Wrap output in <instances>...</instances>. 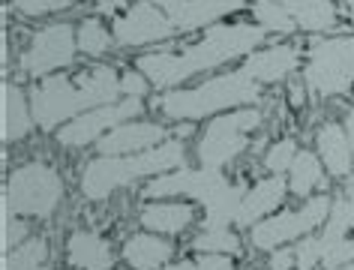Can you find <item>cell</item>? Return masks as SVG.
Segmentation results:
<instances>
[{
  "label": "cell",
  "mask_w": 354,
  "mask_h": 270,
  "mask_svg": "<svg viewBox=\"0 0 354 270\" xmlns=\"http://www.w3.org/2000/svg\"><path fill=\"white\" fill-rule=\"evenodd\" d=\"M342 124H345V129H348V138H351V147H354V102H351V108L345 111V120H342Z\"/></svg>",
  "instance_id": "obj_37"
},
{
  "label": "cell",
  "mask_w": 354,
  "mask_h": 270,
  "mask_svg": "<svg viewBox=\"0 0 354 270\" xmlns=\"http://www.w3.org/2000/svg\"><path fill=\"white\" fill-rule=\"evenodd\" d=\"M28 231L30 229H28V222H24V216L3 211V252H10V249L19 247V243L28 240L30 238Z\"/></svg>",
  "instance_id": "obj_33"
},
{
  "label": "cell",
  "mask_w": 354,
  "mask_h": 270,
  "mask_svg": "<svg viewBox=\"0 0 354 270\" xmlns=\"http://www.w3.org/2000/svg\"><path fill=\"white\" fill-rule=\"evenodd\" d=\"M69 270H73V267H69Z\"/></svg>",
  "instance_id": "obj_39"
},
{
  "label": "cell",
  "mask_w": 354,
  "mask_h": 270,
  "mask_svg": "<svg viewBox=\"0 0 354 270\" xmlns=\"http://www.w3.org/2000/svg\"><path fill=\"white\" fill-rule=\"evenodd\" d=\"M153 90V84L147 81V75L141 73L138 66H129L120 73V93L123 97H138V99H147V93Z\"/></svg>",
  "instance_id": "obj_32"
},
{
  "label": "cell",
  "mask_w": 354,
  "mask_h": 270,
  "mask_svg": "<svg viewBox=\"0 0 354 270\" xmlns=\"http://www.w3.org/2000/svg\"><path fill=\"white\" fill-rule=\"evenodd\" d=\"M318 270H354V261L351 264H342V267H318Z\"/></svg>",
  "instance_id": "obj_38"
},
{
  "label": "cell",
  "mask_w": 354,
  "mask_h": 270,
  "mask_svg": "<svg viewBox=\"0 0 354 270\" xmlns=\"http://www.w3.org/2000/svg\"><path fill=\"white\" fill-rule=\"evenodd\" d=\"M120 97H123L120 73L109 64H96L75 78H66L64 73H57V75L39 78L30 87L33 117H37V126L46 129V133H57L73 117L102 106H111Z\"/></svg>",
  "instance_id": "obj_2"
},
{
  "label": "cell",
  "mask_w": 354,
  "mask_h": 270,
  "mask_svg": "<svg viewBox=\"0 0 354 270\" xmlns=\"http://www.w3.org/2000/svg\"><path fill=\"white\" fill-rule=\"evenodd\" d=\"M297 270H318L322 267V247H318V234H306L295 243Z\"/></svg>",
  "instance_id": "obj_31"
},
{
  "label": "cell",
  "mask_w": 354,
  "mask_h": 270,
  "mask_svg": "<svg viewBox=\"0 0 354 270\" xmlns=\"http://www.w3.org/2000/svg\"><path fill=\"white\" fill-rule=\"evenodd\" d=\"M75 37H78V55L93 57V60L105 57L114 48V33L96 15H87V19L75 24Z\"/></svg>",
  "instance_id": "obj_25"
},
{
  "label": "cell",
  "mask_w": 354,
  "mask_h": 270,
  "mask_svg": "<svg viewBox=\"0 0 354 270\" xmlns=\"http://www.w3.org/2000/svg\"><path fill=\"white\" fill-rule=\"evenodd\" d=\"M0 93H3V142L6 144L24 142L30 135V129L37 126L30 93H24V87H19L15 81H3Z\"/></svg>",
  "instance_id": "obj_21"
},
{
  "label": "cell",
  "mask_w": 354,
  "mask_h": 270,
  "mask_svg": "<svg viewBox=\"0 0 354 270\" xmlns=\"http://www.w3.org/2000/svg\"><path fill=\"white\" fill-rule=\"evenodd\" d=\"M306 84H304V78H291L288 81V102H291V108H304V102H306Z\"/></svg>",
  "instance_id": "obj_35"
},
{
  "label": "cell",
  "mask_w": 354,
  "mask_h": 270,
  "mask_svg": "<svg viewBox=\"0 0 354 270\" xmlns=\"http://www.w3.org/2000/svg\"><path fill=\"white\" fill-rule=\"evenodd\" d=\"M120 258L127 261L129 270H159V267L171 264L174 243L153 231H136L123 240Z\"/></svg>",
  "instance_id": "obj_19"
},
{
  "label": "cell",
  "mask_w": 354,
  "mask_h": 270,
  "mask_svg": "<svg viewBox=\"0 0 354 270\" xmlns=\"http://www.w3.org/2000/svg\"><path fill=\"white\" fill-rule=\"evenodd\" d=\"M297 153H300V147L295 138H277V142L268 144L261 162H264V168H268V174H288V168L297 160Z\"/></svg>",
  "instance_id": "obj_28"
},
{
  "label": "cell",
  "mask_w": 354,
  "mask_h": 270,
  "mask_svg": "<svg viewBox=\"0 0 354 270\" xmlns=\"http://www.w3.org/2000/svg\"><path fill=\"white\" fill-rule=\"evenodd\" d=\"M268 39L255 21H219L205 30L198 42H189L183 48H162L145 51L136 57V66L147 75L153 90H174L187 84L189 78L205 75L210 69H219L232 60H246L252 51H259Z\"/></svg>",
  "instance_id": "obj_1"
},
{
  "label": "cell",
  "mask_w": 354,
  "mask_h": 270,
  "mask_svg": "<svg viewBox=\"0 0 354 270\" xmlns=\"http://www.w3.org/2000/svg\"><path fill=\"white\" fill-rule=\"evenodd\" d=\"M48 261V240L28 238L3 255V270H39Z\"/></svg>",
  "instance_id": "obj_27"
},
{
  "label": "cell",
  "mask_w": 354,
  "mask_h": 270,
  "mask_svg": "<svg viewBox=\"0 0 354 270\" xmlns=\"http://www.w3.org/2000/svg\"><path fill=\"white\" fill-rule=\"evenodd\" d=\"M111 33L118 48H147L156 42H171L177 28L153 0H136L127 12L111 21Z\"/></svg>",
  "instance_id": "obj_12"
},
{
  "label": "cell",
  "mask_w": 354,
  "mask_h": 270,
  "mask_svg": "<svg viewBox=\"0 0 354 270\" xmlns=\"http://www.w3.org/2000/svg\"><path fill=\"white\" fill-rule=\"evenodd\" d=\"M189 249L196 255H243V240L241 234L234 231V225H225V229H201L196 231V238L189 240Z\"/></svg>",
  "instance_id": "obj_24"
},
{
  "label": "cell",
  "mask_w": 354,
  "mask_h": 270,
  "mask_svg": "<svg viewBox=\"0 0 354 270\" xmlns=\"http://www.w3.org/2000/svg\"><path fill=\"white\" fill-rule=\"evenodd\" d=\"M228 174L223 168H205V165H180L174 171H165L159 177H150L145 186H141V195L147 202L153 198H183V202H198L205 204L216 189H223L228 184Z\"/></svg>",
  "instance_id": "obj_11"
},
{
  "label": "cell",
  "mask_w": 354,
  "mask_h": 270,
  "mask_svg": "<svg viewBox=\"0 0 354 270\" xmlns=\"http://www.w3.org/2000/svg\"><path fill=\"white\" fill-rule=\"evenodd\" d=\"M66 195L64 177L48 162H24L10 171L3 186V211L24 220H51Z\"/></svg>",
  "instance_id": "obj_5"
},
{
  "label": "cell",
  "mask_w": 354,
  "mask_h": 270,
  "mask_svg": "<svg viewBox=\"0 0 354 270\" xmlns=\"http://www.w3.org/2000/svg\"><path fill=\"white\" fill-rule=\"evenodd\" d=\"M288 193L291 189H288L286 174H268V177L255 180V184L246 189V195H243V204H241L237 220H234V229L250 231L252 225H259L261 220L273 216L282 207V202H286Z\"/></svg>",
  "instance_id": "obj_15"
},
{
  "label": "cell",
  "mask_w": 354,
  "mask_h": 270,
  "mask_svg": "<svg viewBox=\"0 0 354 270\" xmlns=\"http://www.w3.org/2000/svg\"><path fill=\"white\" fill-rule=\"evenodd\" d=\"M145 99L138 97H120L118 102L111 106H102V108H93V111H84V115L73 117L69 124H64L55 133L57 144L60 147H69V151H78V147H91L96 144L102 135H109L114 126L127 124V120H136L145 115Z\"/></svg>",
  "instance_id": "obj_10"
},
{
  "label": "cell",
  "mask_w": 354,
  "mask_h": 270,
  "mask_svg": "<svg viewBox=\"0 0 354 270\" xmlns=\"http://www.w3.org/2000/svg\"><path fill=\"white\" fill-rule=\"evenodd\" d=\"M304 51L291 42H277V46H261L243 60V69L250 73L261 87L264 84H279L288 81L297 69H304Z\"/></svg>",
  "instance_id": "obj_14"
},
{
  "label": "cell",
  "mask_w": 354,
  "mask_h": 270,
  "mask_svg": "<svg viewBox=\"0 0 354 270\" xmlns=\"http://www.w3.org/2000/svg\"><path fill=\"white\" fill-rule=\"evenodd\" d=\"M288 189H291V195H297V198H313L318 193H327V168H324V162L318 160V153L315 151H306V147H300V153H297V160L295 165L288 168Z\"/></svg>",
  "instance_id": "obj_22"
},
{
  "label": "cell",
  "mask_w": 354,
  "mask_h": 270,
  "mask_svg": "<svg viewBox=\"0 0 354 270\" xmlns=\"http://www.w3.org/2000/svg\"><path fill=\"white\" fill-rule=\"evenodd\" d=\"M66 264L73 270H114L118 255L102 234L75 229L66 238Z\"/></svg>",
  "instance_id": "obj_18"
},
{
  "label": "cell",
  "mask_w": 354,
  "mask_h": 270,
  "mask_svg": "<svg viewBox=\"0 0 354 270\" xmlns=\"http://www.w3.org/2000/svg\"><path fill=\"white\" fill-rule=\"evenodd\" d=\"M333 207V195L318 193L313 198H304V204L295 211H277L268 220H261L259 225L250 229V243L259 252H273L288 243H297L306 234H315L324 229L327 216Z\"/></svg>",
  "instance_id": "obj_8"
},
{
  "label": "cell",
  "mask_w": 354,
  "mask_h": 270,
  "mask_svg": "<svg viewBox=\"0 0 354 270\" xmlns=\"http://www.w3.org/2000/svg\"><path fill=\"white\" fill-rule=\"evenodd\" d=\"M300 78L315 99L345 97L354 87V37L313 39L306 48Z\"/></svg>",
  "instance_id": "obj_7"
},
{
  "label": "cell",
  "mask_w": 354,
  "mask_h": 270,
  "mask_svg": "<svg viewBox=\"0 0 354 270\" xmlns=\"http://www.w3.org/2000/svg\"><path fill=\"white\" fill-rule=\"evenodd\" d=\"M342 195L348 198V207H351V231H354V171L345 177V189H342Z\"/></svg>",
  "instance_id": "obj_36"
},
{
  "label": "cell",
  "mask_w": 354,
  "mask_h": 270,
  "mask_svg": "<svg viewBox=\"0 0 354 270\" xmlns=\"http://www.w3.org/2000/svg\"><path fill=\"white\" fill-rule=\"evenodd\" d=\"M268 270H297L295 247H279L268 252Z\"/></svg>",
  "instance_id": "obj_34"
},
{
  "label": "cell",
  "mask_w": 354,
  "mask_h": 270,
  "mask_svg": "<svg viewBox=\"0 0 354 270\" xmlns=\"http://www.w3.org/2000/svg\"><path fill=\"white\" fill-rule=\"evenodd\" d=\"M259 99L261 84L243 66H237L232 73L210 75L192 87H174V90L156 93L153 108L168 124H187V120L198 124V120H210L234 108L259 106Z\"/></svg>",
  "instance_id": "obj_3"
},
{
  "label": "cell",
  "mask_w": 354,
  "mask_h": 270,
  "mask_svg": "<svg viewBox=\"0 0 354 270\" xmlns=\"http://www.w3.org/2000/svg\"><path fill=\"white\" fill-rule=\"evenodd\" d=\"M168 126L159 124V120H127V124L114 126L109 135H102L96 142V151L105 156H132L141 151H150V147L168 142Z\"/></svg>",
  "instance_id": "obj_13"
},
{
  "label": "cell",
  "mask_w": 354,
  "mask_h": 270,
  "mask_svg": "<svg viewBox=\"0 0 354 270\" xmlns=\"http://www.w3.org/2000/svg\"><path fill=\"white\" fill-rule=\"evenodd\" d=\"M264 124V111L259 106L234 108L225 115H216L207 120L196 144V160L205 168H228L250 151V135L259 133Z\"/></svg>",
  "instance_id": "obj_6"
},
{
  "label": "cell",
  "mask_w": 354,
  "mask_h": 270,
  "mask_svg": "<svg viewBox=\"0 0 354 270\" xmlns=\"http://www.w3.org/2000/svg\"><path fill=\"white\" fill-rule=\"evenodd\" d=\"M250 12L264 33H277V37H291V33H297V24L291 21V15L282 10L277 0H252Z\"/></svg>",
  "instance_id": "obj_26"
},
{
  "label": "cell",
  "mask_w": 354,
  "mask_h": 270,
  "mask_svg": "<svg viewBox=\"0 0 354 270\" xmlns=\"http://www.w3.org/2000/svg\"><path fill=\"white\" fill-rule=\"evenodd\" d=\"M315 153L333 180H345L354 171V147L348 129L339 120H327L315 129Z\"/></svg>",
  "instance_id": "obj_17"
},
{
  "label": "cell",
  "mask_w": 354,
  "mask_h": 270,
  "mask_svg": "<svg viewBox=\"0 0 354 270\" xmlns=\"http://www.w3.org/2000/svg\"><path fill=\"white\" fill-rule=\"evenodd\" d=\"M159 270H237L232 255H198V258H183Z\"/></svg>",
  "instance_id": "obj_30"
},
{
  "label": "cell",
  "mask_w": 354,
  "mask_h": 270,
  "mask_svg": "<svg viewBox=\"0 0 354 270\" xmlns=\"http://www.w3.org/2000/svg\"><path fill=\"white\" fill-rule=\"evenodd\" d=\"M196 204L183 198H153L145 202L138 211V225L145 231L162 234V238H177L196 225Z\"/></svg>",
  "instance_id": "obj_16"
},
{
  "label": "cell",
  "mask_w": 354,
  "mask_h": 270,
  "mask_svg": "<svg viewBox=\"0 0 354 270\" xmlns=\"http://www.w3.org/2000/svg\"><path fill=\"white\" fill-rule=\"evenodd\" d=\"M75 55H78L75 28L69 21H51L30 33L28 46H24L19 57V69L33 81H39V78L57 75L66 66H73Z\"/></svg>",
  "instance_id": "obj_9"
},
{
  "label": "cell",
  "mask_w": 354,
  "mask_h": 270,
  "mask_svg": "<svg viewBox=\"0 0 354 270\" xmlns=\"http://www.w3.org/2000/svg\"><path fill=\"white\" fill-rule=\"evenodd\" d=\"M277 3L291 15L297 30L324 37L339 24V6L333 0H277Z\"/></svg>",
  "instance_id": "obj_20"
},
{
  "label": "cell",
  "mask_w": 354,
  "mask_h": 270,
  "mask_svg": "<svg viewBox=\"0 0 354 270\" xmlns=\"http://www.w3.org/2000/svg\"><path fill=\"white\" fill-rule=\"evenodd\" d=\"M187 165V144L183 138H168V142L150 147V151L132 153V156H105L96 153L84 162L78 189L87 202H105L118 189L136 184V180H150L165 171H174Z\"/></svg>",
  "instance_id": "obj_4"
},
{
  "label": "cell",
  "mask_w": 354,
  "mask_h": 270,
  "mask_svg": "<svg viewBox=\"0 0 354 270\" xmlns=\"http://www.w3.org/2000/svg\"><path fill=\"white\" fill-rule=\"evenodd\" d=\"M73 6V0H10V10H15L21 19L37 21V19H48Z\"/></svg>",
  "instance_id": "obj_29"
},
{
  "label": "cell",
  "mask_w": 354,
  "mask_h": 270,
  "mask_svg": "<svg viewBox=\"0 0 354 270\" xmlns=\"http://www.w3.org/2000/svg\"><path fill=\"white\" fill-rule=\"evenodd\" d=\"M246 189H250L246 180H228L223 189H216V193L201 204L205 207V222L201 225H205V229H225V225H234Z\"/></svg>",
  "instance_id": "obj_23"
}]
</instances>
